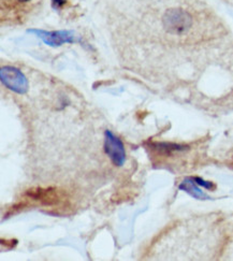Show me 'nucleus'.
Masks as SVG:
<instances>
[{
  "label": "nucleus",
  "instance_id": "1",
  "mask_svg": "<svg viewBox=\"0 0 233 261\" xmlns=\"http://www.w3.org/2000/svg\"><path fill=\"white\" fill-rule=\"evenodd\" d=\"M161 23L168 35L172 37H184L194 27L195 16L184 6H172L164 12Z\"/></svg>",
  "mask_w": 233,
  "mask_h": 261
},
{
  "label": "nucleus",
  "instance_id": "2",
  "mask_svg": "<svg viewBox=\"0 0 233 261\" xmlns=\"http://www.w3.org/2000/svg\"><path fill=\"white\" fill-rule=\"evenodd\" d=\"M0 80H2V83L13 93L24 95L28 92V80L17 68L10 66L3 67L0 69Z\"/></svg>",
  "mask_w": 233,
  "mask_h": 261
},
{
  "label": "nucleus",
  "instance_id": "3",
  "mask_svg": "<svg viewBox=\"0 0 233 261\" xmlns=\"http://www.w3.org/2000/svg\"><path fill=\"white\" fill-rule=\"evenodd\" d=\"M28 33L36 35L42 41L52 47H59L65 43H74L76 41L81 42V39L76 38L72 30H55V32H46L42 29H29Z\"/></svg>",
  "mask_w": 233,
  "mask_h": 261
},
{
  "label": "nucleus",
  "instance_id": "4",
  "mask_svg": "<svg viewBox=\"0 0 233 261\" xmlns=\"http://www.w3.org/2000/svg\"><path fill=\"white\" fill-rule=\"evenodd\" d=\"M105 152L115 166H124L126 162V150L124 143L110 130H107L105 133Z\"/></svg>",
  "mask_w": 233,
  "mask_h": 261
},
{
  "label": "nucleus",
  "instance_id": "5",
  "mask_svg": "<svg viewBox=\"0 0 233 261\" xmlns=\"http://www.w3.org/2000/svg\"><path fill=\"white\" fill-rule=\"evenodd\" d=\"M26 195L29 199L37 200L43 204H54L59 200V195L55 189H30Z\"/></svg>",
  "mask_w": 233,
  "mask_h": 261
},
{
  "label": "nucleus",
  "instance_id": "6",
  "mask_svg": "<svg viewBox=\"0 0 233 261\" xmlns=\"http://www.w3.org/2000/svg\"><path fill=\"white\" fill-rule=\"evenodd\" d=\"M178 189L183 190V192L187 193L188 195H190L191 197H194L196 199H200V200L209 199L208 195L203 192V190L200 189V186L197 184L194 177L185 178L183 182L179 184Z\"/></svg>",
  "mask_w": 233,
  "mask_h": 261
},
{
  "label": "nucleus",
  "instance_id": "7",
  "mask_svg": "<svg viewBox=\"0 0 233 261\" xmlns=\"http://www.w3.org/2000/svg\"><path fill=\"white\" fill-rule=\"evenodd\" d=\"M150 147L160 155H171L176 152H182V150H185L187 148L186 146L172 143H151Z\"/></svg>",
  "mask_w": 233,
  "mask_h": 261
},
{
  "label": "nucleus",
  "instance_id": "8",
  "mask_svg": "<svg viewBox=\"0 0 233 261\" xmlns=\"http://www.w3.org/2000/svg\"><path fill=\"white\" fill-rule=\"evenodd\" d=\"M194 178H195L197 184L200 187H203V188L209 189V190H213V189L215 188V185L213 184L212 182H210V180H204L203 178H201V177H194Z\"/></svg>",
  "mask_w": 233,
  "mask_h": 261
},
{
  "label": "nucleus",
  "instance_id": "9",
  "mask_svg": "<svg viewBox=\"0 0 233 261\" xmlns=\"http://www.w3.org/2000/svg\"><path fill=\"white\" fill-rule=\"evenodd\" d=\"M52 2V7L57 10V9H60L62 7H64L67 3V0H50Z\"/></svg>",
  "mask_w": 233,
  "mask_h": 261
},
{
  "label": "nucleus",
  "instance_id": "10",
  "mask_svg": "<svg viewBox=\"0 0 233 261\" xmlns=\"http://www.w3.org/2000/svg\"><path fill=\"white\" fill-rule=\"evenodd\" d=\"M18 2H23V3H26V2H29V0H18Z\"/></svg>",
  "mask_w": 233,
  "mask_h": 261
}]
</instances>
